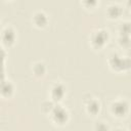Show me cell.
Here are the masks:
<instances>
[{
	"label": "cell",
	"mask_w": 131,
	"mask_h": 131,
	"mask_svg": "<svg viewBox=\"0 0 131 131\" xmlns=\"http://www.w3.org/2000/svg\"><path fill=\"white\" fill-rule=\"evenodd\" d=\"M126 5L129 9H131V0H126Z\"/></svg>",
	"instance_id": "16"
},
{
	"label": "cell",
	"mask_w": 131,
	"mask_h": 131,
	"mask_svg": "<svg viewBox=\"0 0 131 131\" xmlns=\"http://www.w3.org/2000/svg\"><path fill=\"white\" fill-rule=\"evenodd\" d=\"M95 129H98V130H106V129H108V126L104 122H98L96 124V126H95Z\"/></svg>",
	"instance_id": "15"
},
{
	"label": "cell",
	"mask_w": 131,
	"mask_h": 131,
	"mask_svg": "<svg viewBox=\"0 0 131 131\" xmlns=\"http://www.w3.org/2000/svg\"><path fill=\"white\" fill-rule=\"evenodd\" d=\"M64 94H66V89H64V86L61 83H54L51 86L49 96H50V99L53 102L57 103V102L61 101Z\"/></svg>",
	"instance_id": "5"
},
{
	"label": "cell",
	"mask_w": 131,
	"mask_h": 131,
	"mask_svg": "<svg viewBox=\"0 0 131 131\" xmlns=\"http://www.w3.org/2000/svg\"><path fill=\"white\" fill-rule=\"evenodd\" d=\"M81 3L86 8H94L97 5L98 0H81Z\"/></svg>",
	"instance_id": "14"
},
{
	"label": "cell",
	"mask_w": 131,
	"mask_h": 131,
	"mask_svg": "<svg viewBox=\"0 0 131 131\" xmlns=\"http://www.w3.org/2000/svg\"><path fill=\"white\" fill-rule=\"evenodd\" d=\"M1 38H2V43L3 45H6V46H10L14 43L15 39H16V34L14 32V30L10 27H5L3 30H2V35H1Z\"/></svg>",
	"instance_id": "6"
},
{
	"label": "cell",
	"mask_w": 131,
	"mask_h": 131,
	"mask_svg": "<svg viewBox=\"0 0 131 131\" xmlns=\"http://www.w3.org/2000/svg\"><path fill=\"white\" fill-rule=\"evenodd\" d=\"M49 115H50V118H51L52 122L55 125H58V126L66 125L69 121V118H70L69 112L58 103L53 106V108H52V111Z\"/></svg>",
	"instance_id": "2"
},
{
	"label": "cell",
	"mask_w": 131,
	"mask_h": 131,
	"mask_svg": "<svg viewBox=\"0 0 131 131\" xmlns=\"http://www.w3.org/2000/svg\"><path fill=\"white\" fill-rule=\"evenodd\" d=\"M105 13L107 15L108 18L111 19H116V18H119L122 13H123V8L119 5V4H111L106 7V10H105Z\"/></svg>",
	"instance_id": "7"
},
{
	"label": "cell",
	"mask_w": 131,
	"mask_h": 131,
	"mask_svg": "<svg viewBox=\"0 0 131 131\" xmlns=\"http://www.w3.org/2000/svg\"><path fill=\"white\" fill-rule=\"evenodd\" d=\"M108 66L116 72H126L131 69V59L128 56H122L119 53H112L107 59Z\"/></svg>",
	"instance_id": "1"
},
{
	"label": "cell",
	"mask_w": 131,
	"mask_h": 131,
	"mask_svg": "<svg viewBox=\"0 0 131 131\" xmlns=\"http://www.w3.org/2000/svg\"><path fill=\"white\" fill-rule=\"evenodd\" d=\"M32 71H33V73H34V75L36 77H42L46 72V67H45V64L43 62L38 61V62L33 64Z\"/></svg>",
	"instance_id": "11"
},
{
	"label": "cell",
	"mask_w": 131,
	"mask_h": 131,
	"mask_svg": "<svg viewBox=\"0 0 131 131\" xmlns=\"http://www.w3.org/2000/svg\"><path fill=\"white\" fill-rule=\"evenodd\" d=\"M32 21L37 28H44L48 23V17L43 11H37L32 18Z\"/></svg>",
	"instance_id": "8"
},
{
	"label": "cell",
	"mask_w": 131,
	"mask_h": 131,
	"mask_svg": "<svg viewBox=\"0 0 131 131\" xmlns=\"http://www.w3.org/2000/svg\"><path fill=\"white\" fill-rule=\"evenodd\" d=\"M100 111V103L96 99L90 98L86 103V112L90 116H96Z\"/></svg>",
	"instance_id": "9"
},
{
	"label": "cell",
	"mask_w": 131,
	"mask_h": 131,
	"mask_svg": "<svg viewBox=\"0 0 131 131\" xmlns=\"http://www.w3.org/2000/svg\"><path fill=\"white\" fill-rule=\"evenodd\" d=\"M107 41H108V33L103 29H99L92 32L90 36V44L95 49L102 48L107 43Z\"/></svg>",
	"instance_id": "3"
},
{
	"label": "cell",
	"mask_w": 131,
	"mask_h": 131,
	"mask_svg": "<svg viewBox=\"0 0 131 131\" xmlns=\"http://www.w3.org/2000/svg\"><path fill=\"white\" fill-rule=\"evenodd\" d=\"M111 114L116 118H124L129 113V103L125 99L114 100L111 104Z\"/></svg>",
	"instance_id": "4"
},
{
	"label": "cell",
	"mask_w": 131,
	"mask_h": 131,
	"mask_svg": "<svg viewBox=\"0 0 131 131\" xmlns=\"http://www.w3.org/2000/svg\"><path fill=\"white\" fill-rule=\"evenodd\" d=\"M119 44L123 47H127L131 44V39L130 36H126V35H120L119 37Z\"/></svg>",
	"instance_id": "13"
},
{
	"label": "cell",
	"mask_w": 131,
	"mask_h": 131,
	"mask_svg": "<svg viewBox=\"0 0 131 131\" xmlns=\"http://www.w3.org/2000/svg\"><path fill=\"white\" fill-rule=\"evenodd\" d=\"M13 91H14L13 84L8 80H3L2 85H1V95L3 97L8 98L13 94Z\"/></svg>",
	"instance_id": "10"
},
{
	"label": "cell",
	"mask_w": 131,
	"mask_h": 131,
	"mask_svg": "<svg viewBox=\"0 0 131 131\" xmlns=\"http://www.w3.org/2000/svg\"><path fill=\"white\" fill-rule=\"evenodd\" d=\"M119 32H120V35L131 36V23L125 21V23L121 24L119 27Z\"/></svg>",
	"instance_id": "12"
}]
</instances>
